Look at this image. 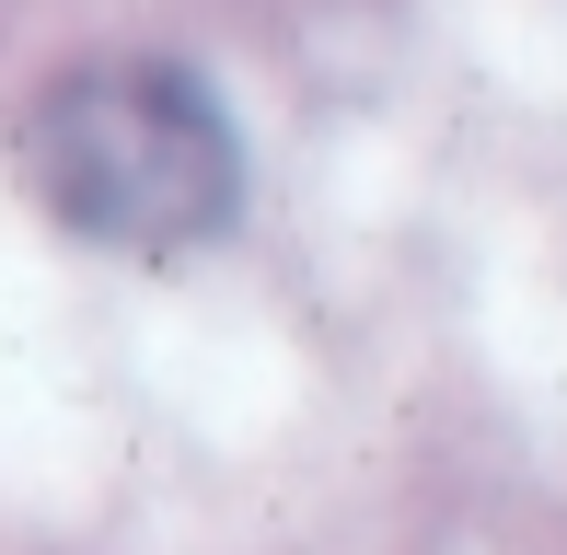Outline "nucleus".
Returning a JSON list of instances; mask_svg holds the SVG:
<instances>
[{
    "instance_id": "obj_1",
    "label": "nucleus",
    "mask_w": 567,
    "mask_h": 555,
    "mask_svg": "<svg viewBox=\"0 0 567 555\" xmlns=\"http://www.w3.org/2000/svg\"><path fill=\"white\" fill-rule=\"evenodd\" d=\"M23 186L93 243L127 255H174V243L220 232L244 197V139H231L220 93L174 59H93L35 93L23 116Z\"/></svg>"
}]
</instances>
